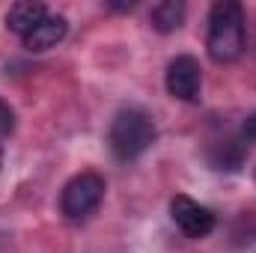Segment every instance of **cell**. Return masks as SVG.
Listing matches in <instances>:
<instances>
[{
    "mask_svg": "<svg viewBox=\"0 0 256 253\" xmlns=\"http://www.w3.org/2000/svg\"><path fill=\"white\" fill-rule=\"evenodd\" d=\"M208 57L214 63H236L244 51V9L236 0H220L208 12Z\"/></svg>",
    "mask_w": 256,
    "mask_h": 253,
    "instance_id": "cell-1",
    "label": "cell"
},
{
    "mask_svg": "<svg viewBox=\"0 0 256 253\" xmlns=\"http://www.w3.org/2000/svg\"><path fill=\"white\" fill-rule=\"evenodd\" d=\"M158 131H155V122L137 110V108H126L114 116L110 122V131H108V143L114 149V155L120 161H134L140 158L152 143H155Z\"/></svg>",
    "mask_w": 256,
    "mask_h": 253,
    "instance_id": "cell-2",
    "label": "cell"
},
{
    "mask_svg": "<svg viewBox=\"0 0 256 253\" xmlns=\"http://www.w3.org/2000/svg\"><path fill=\"white\" fill-rule=\"evenodd\" d=\"M104 200V179L92 170L78 173L66 182L63 196H60V208L68 220H84L90 218Z\"/></svg>",
    "mask_w": 256,
    "mask_h": 253,
    "instance_id": "cell-3",
    "label": "cell"
},
{
    "mask_svg": "<svg viewBox=\"0 0 256 253\" xmlns=\"http://www.w3.org/2000/svg\"><path fill=\"white\" fill-rule=\"evenodd\" d=\"M170 218H173V224H176L188 238H206V236L214 230V224H218L212 208L200 206L196 200L185 196V194H176V196L170 200Z\"/></svg>",
    "mask_w": 256,
    "mask_h": 253,
    "instance_id": "cell-4",
    "label": "cell"
},
{
    "mask_svg": "<svg viewBox=\"0 0 256 253\" xmlns=\"http://www.w3.org/2000/svg\"><path fill=\"white\" fill-rule=\"evenodd\" d=\"M164 86L179 102H196L200 98V86H202V68H200V63L194 60L191 54L176 57L173 63L167 66Z\"/></svg>",
    "mask_w": 256,
    "mask_h": 253,
    "instance_id": "cell-5",
    "label": "cell"
},
{
    "mask_svg": "<svg viewBox=\"0 0 256 253\" xmlns=\"http://www.w3.org/2000/svg\"><path fill=\"white\" fill-rule=\"evenodd\" d=\"M48 15H51V12H48V6H45V3L21 0V3H12V6H9V12H6V27L24 39V36H27V33H33V30H36Z\"/></svg>",
    "mask_w": 256,
    "mask_h": 253,
    "instance_id": "cell-6",
    "label": "cell"
},
{
    "mask_svg": "<svg viewBox=\"0 0 256 253\" xmlns=\"http://www.w3.org/2000/svg\"><path fill=\"white\" fill-rule=\"evenodd\" d=\"M66 33H68V21H66L63 15H48L33 33L24 36V48L33 51V54L48 51V48H57V45L66 39Z\"/></svg>",
    "mask_w": 256,
    "mask_h": 253,
    "instance_id": "cell-7",
    "label": "cell"
},
{
    "mask_svg": "<svg viewBox=\"0 0 256 253\" xmlns=\"http://www.w3.org/2000/svg\"><path fill=\"white\" fill-rule=\"evenodd\" d=\"M244 155H248L244 143L236 140V137H226V140H220V143H214V146L208 149V164H212L214 170L236 173V170L244 164Z\"/></svg>",
    "mask_w": 256,
    "mask_h": 253,
    "instance_id": "cell-8",
    "label": "cell"
},
{
    "mask_svg": "<svg viewBox=\"0 0 256 253\" xmlns=\"http://www.w3.org/2000/svg\"><path fill=\"white\" fill-rule=\"evenodd\" d=\"M149 21H152V27H155L158 33H173V30H179L182 21H185V3H182V0H164V3H158V6L152 9Z\"/></svg>",
    "mask_w": 256,
    "mask_h": 253,
    "instance_id": "cell-9",
    "label": "cell"
},
{
    "mask_svg": "<svg viewBox=\"0 0 256 253\" xmlns=\"http://www.w3.org/2000/svg\"><path fill=\"white\" fill-rule=\"evenodd\" d=\"M12 131H15V110L0 98V137H6Z\"/></svg>",
    "mask_w": 256,
    "mask_h": 253,
    "instance_id": "cell-10",
    "label": "cell"
},
{
    "mask_svg": "<svg viewBox=\"0 0 256 253\" xmlns=\"http://www.w3.org/2000/svg\"><path fill=\"white\" fill-rule=\"evenodd\" d=\"M244 137H248V140H256V110L244 120Z\"/></svg>",
    "mask_w": 256,
    "mask_h": 253,
    "instance_id": "cell-11",
    "label": "cell"
},
{
    "mask_svg": "<svg viewBox=\"0 0 256 253\" xmlns=\"http://www.w3.org/2000/svg\"><path fill=\"white\" fill-rule=\"evenodd\" d=\"M0 164H3V146H0Z\"/></svg>",
    "mask_w": 256,
    "mask_h": 253,
    "instance_id": "cell-12",
    "label": "cell"
}]
</instances>
